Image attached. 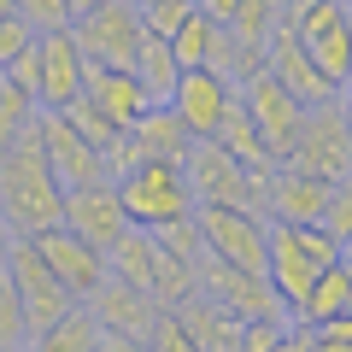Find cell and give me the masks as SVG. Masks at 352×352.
<instances>
[{
    "label": "cell",
    "instance_id": "39",
    "mask_svg": "<svg viewBox=\"0 0 352 352\" xmlns=\"http://www.w3.org/2000/svg\"><path fill=\"white\" fill-rule=\"evenodd\" d=\"M65 6H71V24H76V18H88L94 6H100V0H65Z\"/></svg>",
    "mask_w": 352,
    "mask_h": 352
},
{
    "label": "cell",
    "instance_id": "6",
    "mask_svg": "<svg viewBox=\"0 0 352 352\" xmlns=\"http://www.w3.org/2000/svg\"><path fill=\"white\" fill-rule=\"evenodd\" d=\"M282 164H294L300 176H317V182H346L352 170V129H346V100L311 106L300 124V141Z\"/></svg>",
    "mask_w": 352,
    "mask_h": 352
},
{
    "label": "cell",
    "instance_id": "35",
    "mask_svg": "<svg viewBox=\"0 0 352 352\" xmlns=\"http://www.w3.org/2000/svg\"><path fill=\"white\" fill-rule=\"evenodd\" d=\"M30 41H36V36H30L24 18H0V71H6V65H12L18 53L30 47Z\"/></svg>",
    "mask_w": 352,
    "mask_h": 352
},
{
    "label": "cell",
    "instance_id": "12",
    "mask_svg": "<svg viewBox=\"0 0 352 352\" xmlns=\"http://www.w3.org/2000/svg\"><path fill=\"white\" fill-rule=\"evenodd\" d=\"M59 223L71 229L76 241H88V247L106 252V247H112V241L129 229V217H124V200H118L112 182H88V188H65Z\"/></svg>",
    "mask_w": 352,
    "mask_h": 352
},
{
    "label": "cell",
    "instance_id": "21",
    "mask_svg": "<svg viewBox=\"0 0 352 352\" xmlns=\"http://www.w3.org/2000/svg\"><path fill=\"white\" fill-rule=\"evenodd\" d=\"M352 311V264H329V270H317V282L305 288V300L294 305V317L300 323H335V317Z\"/></svg>",
    "mask_w": 352,
    "mask_h": 352
},
{
    "label": "cell",
    "instance_id": "37",
    "mask_svg": "<svg viewBox=\"0 0 352 352\" xmlns=\"http://www.w3.org/2000/svg\"><path fill=\"white\" fill-rule=\"evenodd\" d=\"M100 352H147V340H135V335H100Z\"/></svg>",
    "mask_w": 352,
    "mask_h": 352
},
{
    "label": "cell",
    "instance_id": "41",
    "mask_svg": "<svg viewBox=\"0 0 352 352\" xmlns=\"http://www.w3.org/2000/svg\"><path fill=\"white\" fill-rule=\"evenodd\" d=\"M0 18H18V0H0Z\"/></svg>",
    "mask_w": 352,
    "mask_h": 352
},
{
    "label": "cell",
    "instance_id": "22",
    "mask_svg": "<svg viewBox=\"0 0 352 352\" xmlns=\"http://www.w3.org/2000/svg\"><path fill=\"white\" fill-rule=\"evenodd\" d=\"M129 76L147 88L153 106H164V100H170V88H176V76H182V65H176V53H170L164 36H141V53H135V65H129Z\"/></svg>",
    "mask_w": 352,
    "mask_h": 352
},
{
    "label": "cell",
    "instance_id": "36",
    "mask_svg": "<svg viewBox=\"0 0 352 352\" xmlns=\"http://www.w3.org/2000/svg\"><path fill=\"white\" fill-rule=\"evenodd\" d=\"M235 6H241V0H194V12H206L212 24H229V18H235Z\"/></svg>",
    "mask_w": 352,
    "mask_h": 352
},
{
    "label": "cell",
    "instance_id": "25",
    "mask_svg": "<svg viewBox=\"0 0 352 352\" xmlns=\"http://www.w3.org/2000/svg\"><path fill=\"white\" fill-rule=\"evenodd\" d=\"M30 352H100V323H94L82 305H71L53 329H41V335L30 340Z\"/></svg>",
    "mask_w": 352,
    "mask_h": 352
},
{
    "label": "cell",
    "instance_id": "4",
    "mask_svg": "<svg viewBox=\"0 0 352 352\" xmlns=\"http://www.w3.org/2000/svg\"><path fill=\"white\" fill-rule=\"evenodd\" d=\"M235 100H241V112L252 118V129H258V141H264V153H270V164H282L294 153V141H300V124H305V106L294 100L288 88L276 82V76L264 71H247L235 82Z\"/></svg>",
    "mask_w": 352,
    "mask_h": 352
},
{
    "label": "cell",
    "instance_id": "10",
    "mask_svg": "<svg viewBox=\"0 0 352 352\" xmlns=\"http://www.w3.org/2000/svg\"><path fill=\"white\" fill-rule=\"evenodd\" d=\"M264 71L276 76V82L288 88V94L305 106V112H311V106H329V100H346V88L329 82V76L317 71L311 53L300 47V36H294L288 24H276L270 36H264Z\"/></svg>",
    "mask_w": 352,
    "mask_h": 352
},
{
    "label": "cell",
    "instance_id": "31",
    "mask_svg": "<svg viewBox=\"0 0 352 352\" xmlns=\"http://www.w3.org/2000/svg\"><path fill=\"white\" fill-rule=\"evenodd\" d=\"M288 329L294 317H252V323H241V352H276Z\"/></svg>",
    "mask_w": 352,
    "mask_h": 352
},
{
    "label": "cell",
    "instance_id": "27",
    "mask_svg": "<svg viewBox=\"0 0 352 352\" xmlns=\"http://www.w3.org/2000/svg\"><path fill=\"white\" fill-rule=\"evenodd\" d=\"M36 112H41V106L30 100L24 88L0 76V153H6V147H12V141H18V135L30 129V118H36Z\"/></svg>",
    "mask_w": 352,
    "mask_h": 352
},
{
    "label": "cell",
    "instance_id": "8",
    "mask_svg": "<svg viewBox=\"0 0 352 352\" xmlns=\"http://www.w3.org/2000/svg\"><path fill=\"white\" fill-rule=\"evenodd\" d=\"M194 229H200V247L212 258L264 276V229H270V217L241 212V206H194Z\"/></svg>",
    "mask_w": 352,
    "mask_h": 352
},
{
    "label": "cell",
    "instance_id": "32",
    "mask_svg": "<svg viewBox=\"0 0 352 352\" xmlns=\"http://www.w3.org/2000/svg\"><path fill=\"white\" fill-rule=\"evenodd\" d=\"M317 223H323L335 241H352V194H346V182H335V194H329V206H323Z\"/></svg>",
    "mask_w": 352,
    "mask_h": 352
},
{
    "label": "cell",
    "instance_id": "40",
    "mask_svg": "<svg viewBox=\"0 0 352 352\" xmlns=\"http://www.w3.org/2000/svg\"><path fill=\"white\" fill-rule=\"evenodd\" d=\"M6 247H12V235H6V229H0V276H6Z\"/></svg>",
    "mask_w": 352,
    "mask_h": 352
},
{
    "label": "cell",
    "instance_id": "23",
    "mask_svg": "<svg viewBox=\"0 0 352 352\" xmlns=\"http://www.w3.org/2000/svg\"><path fill=\"white\" fill-rule=\"evenodd\" d=\"M212 141L229 153V159H241L247 170H270V153H264V141H258V129H252V118L241 112V100L223 106V118H217Z\"/></svg>",
    "mask_w": 352,
    "mask_h": 352
},
{
    "label": "cell",
    "instance_id": "24",
    "mask_svg": "<svg viewBox=\"0 0 352 352\" xmlns=\"http://www.w3.org/2000/svg\"><path fill=\"white\" fill-rule=\"evenodd\" d=\"M217 36H223V24H212L206 12H188L182 24H176V36H170L176 65H182V71H212V59H217Z\"/></svg>",
    "mask_w": 352,
    "mask_h": 352
},
{
    "label": "cell",
    "instance_id": "5",
    "mask_svg": "<svg viewBox=\"0 0 352 352\" xmlns=\"http://www.w3.org/2000/svg\"><path fill=\"white\" fill-rule=\"evenodd\" d=\"M141 12L129 6V0H100L88 18H76L71 24V41L76 53H82V65H94V71H129L141 53Z\"/></svg>",
    "mask_w": 352,
    "mask_h": 352
},
{
    "label": "cell",
    "instance_id": "9",
    "mask_svg": "<svg viewBox=\"0 0 352 352\" xmlns=\"http://www.w3.org/2000/svg\"><path fill=\"white\" fill-rule=\"evenodd\" d=\"M194 282H200L206 300H217L223 311H235L241 323H252V317H294L258 270H235V264L212 258V252H200V258H194Z\"/></svg>",
    "mask_w": 352,
    "mask_h": 352
},
{
    "label": "cell",
    "instance_id": "3",
    "mask_svg": "<svg viewBox=\"0 0 352 352\" xmlns=\"http://www.w3.org/2000/svg\"><path fill=\"white\" fill-rule=\"evenodd\" d=\"M118 200H124V217L135 229H159L176 223V217L194 212V194L182 182V164H129L124 176H112Z\"/></svg>",
    "mask_w": 352,
    "mask_h": 352
},
{
    "label": "cell",
    "instance_id": "38",
    "mask_svg": "<svg viewBox=\"0 0 352 352\" xmlns=\"http://www.w3.org/2000/svg\"><path fill=\"white\" fill-rule=\"evenodd\" d=\"M135 12H159V6H188V0H129Z\"/></svg>",
    "mask_w": 352,
    "mask_h": 352
},
{
    "label": "cell",
    "instance_id": "17",
    "mask_svg": "<svg viewBox=\"0 0 352 352\" xmlns=\"http://www.w3.org/2000/svg\"><path fill=\"white\" fill-rule=\"evenodd\" d=\"M82 311L100 323V335H135V340H147V329L159 323V305H153L141 288H129V282H112V276H106L100 288L82 300Z\"/></svg>",
    "mask_w": 352,
    "mask_h": 352
},
{
    "label": "cell",
    "instance_id": "2",
    "mask_svg": "<svg viewBox=\"0 0 352 352\" xmlns=\"http://www.w3.org/2000/svg\"><path fill=\"white\" fill-rule=\"evenodd\" d=\"M264 176L270 170H247L212 135L188 141V153H182V182H188L194 206H241V212L264 217Z\"/></svg>",
    "mask_w": 352,
    "mask_h": 352
},
{
    "label": "cell",
    "instance_id": "14",
    "mask_svg": "<svg viewBox=\"0 0 352 352\" xmlns=\"http://www.w3.org/2000/svg\"><path fill=\"white\" fill-rule=\"evenodd\" d=\"M36 59H41V82H36V106L41 112H65V106L82 94L88 65L76 53L71 30H53V36H36Z\"/></svg>",
    "mask_w": 352,
    "mask_h": 352
},
{
    "label": "cell",
    "instance_id": "26",
    "mask_svg": "<svg viewBox=\"0 0 352 352\" xmlns=\"http://www.w3.org/2000/svg\"><path fill=\"white\" fill-rule=\"evenodd\" d=\"M65 124H71V129H76V135H82L94 153H100V159L118 147V141H124V129H118V124H112V118H106L94 100H88V94H76V100L65 106Z\"/></svg>",
    "mask_w": 352,
    "mask_h": 352
},
{
    "label": "cell",
    "instance_id": "16",
    "mask_svg": "<svg viewBox=\"0 0 352 352\" xmlns=\"http://www.w3.org/2000/svg\"><path fill=\"white\" fill-rule=\"evenodd\" d=\"M329 194H335V182L300 176L294 164H270V176H264V217L270 223H317Z\"/></svg>",
    "mask_w": 352,
    "mask_h": 352
},
{
    "label": "cell",
    "instance_id": "13",
    "mask_svg": "<svg viewBox=\"0 0 352 352\" xmlns=\"http://www.w3.org/2000/svg\"><path fill=\"white\" fill-rule=\"evenodd\" d=\"M36 129H41V153H47L59 188H88V182H112L106 176V159L65 124V112H36Z\"/></svg>",
    "mask_w": 352,
    "mask_h": 352
},
{
    "label": "cell",
    "instance_id": "30",
    "mask_svg": "<svg viewBox=\"0 0 352 352\" xmlns=\"http://www.w3.org/2000/svg\"><path fill=\"white\" fill-rule=\"evenodd\" d=\"M18 18L30 24V36H53V30H71V6H65V0H18Z\"/></svg>",
    "mask_w": 352,
    "mask_h": 352
},
{
    "label": "cell",
    "instance_id": "1",
    "mask_svg": "<svg viewBox=\"0 0 352 352\" xmlns=\"http://www.w3.org/2000/svg\"><path fill=\"white\" fill-rule=\"evenodd\" d=\"M65 188L53 176L47 153H41V129L30 118V129L0 153V229L6 235H41L59 223Z\"/></svg>",
    "mask_w": 352,
    "mask_h": 352
},
{
    "label": "cell",
    "instance_id": "19",
    "mask_svg": "<svg viewBox=\"0 0 352 352\" xmlns=\"http://www.w3.org/2000/svg\"><path fill=\"white\" fill-rule=\"evenodd\" d=\"M82 94H88L94 106H100V112L112 118L118 129H129V124H135V118L153 106V100H147V88H141L129 71H94V65H88V82H82Z\"/></svg>",
    "mask_w": 352,
    "mask_h": 352
},
{
    "label": "cell",
    "instance_id": "34",
    "mask_svg": "<svg viewBox=\"0 0 352 352\" xmlns=\"http://www.w3.org/2000/svg\"><path fill=\"white\" fill-rule=\"evenodd\" d=\"M0 76H6V82H18V88H24V94H30V100H36V82H41V59H36V41H30V47L18 53V59L6 65V71H0Z\"/></svg>",
    "mask_w": 352,
    "mask_h": 352
},
{
    "label": "cell",
    "instance_id": "7",
    "mask_svg": "<svg viewBox=\"0 0 352 352\" xmlns=\"http://www.w3.org/2000/svg\"><path fill=\"white\" fill-rule=\"evenodd\" d=\"M6 282H12V294H18V305H24V329H30V340L41 335V329H53L65 311H71V294L59 288V276H53L47 264H41V252L30 247L24 235H12V247H6Z\"/></svg>",
    "mask_w": 352,
    "mask_h": 352
},
{
    "label": "cell",
    "instance_id": "15",
    "mask_svg": "<svg viewBox=\"0 0 352 352\" xmlns=\"http://www.w3.org/2000/svg\"><path fill=\"white\" fill-rule=\"evenodd\" d=\"M229 100H235V82H229V76H217V71H182L164 106L176 112V124L200 141V135H212V129H217V118H223Z\"/></svg>",
    "mask_w": 352,
    "mask_h": 352
},
{
    "label": "cell",
    "instance_id": "29",
    "mask_svg": "<svg viewBox=\"0 0 352 352\" xmlns=\"http://www.w3.org/2000/svg\"><path fill=\"white\" fill-rule=\"evenodd\" d=\"M30 346V329H24V305H18L12 282L0 276V352H24Z\"/></svg>",
    "mask_w": 352,
    "mask_h": 352
},
{
    "label": "cell",
    "instance_id": "20",
    "mask_svg": "<svg viewBox=\"0 0 352 352\" xmlns=\"http://www.w3.org/2000/svg\"><path fill=\"white\" fill-rule=\"evenodd\" d=\"M153 264H159V241H153L147 229H135V223L106 247V276L129 282V288H141V294L153 288Z\"/></svg>",
    "mask_w": 352,
    "mask_h": 352
},
{
    "label": "cell",
    "instance_id": "28",
    "mask_svg": "<svg viewBox=\"0 0 352 352\" xmlns=\"http://www.w3.org/2000/svg\"><path fill=\"white\" fill-rule=\"evenodd\" d=\"M147 235L159 241V252H170V258H188V264L206 252V247H200V229H194V212H188V217H176V223H159V229H147Z\"/></svg>",
    "mask_w": 352,
    "mask_h": 352
},
{
    "label": "cell",
    "instance_id": "33",
    "mask_svg": "<svg viewBox=\"0 0 352 352\" xmlns=\"http://www.w3.org/2000/svg\"><path fill=\"white\" fill-rule=\"evenodd\" d=\"M147 352H194V340H188V329L176 323L170 311H159V323L147 329Z\"/></svg>",
    "mask_w": 352,
    "mask_h": 352
},
{
    "label": "cell",
    "instance_id": "11",
    "mask_svg": "<svg viewBox=\"0 0 352 352\" xmlns=\"http://www.w3.org/2000/svg\"><path fill=\"white\" fill-rule=\"evenodd\" d=\"M24 241L41 252V264H47L53 276H59V288L71 294L76 305H82L88 294H94V288L106 282V252H100V247H88V241H76L65 223L41 229V235H24Z\"/></svg>",
    "mask_w": 352,
    "mask_h": 352
},
{
    "label": "cell",
    "instance_id": "18",
    "mask_svg": "<svg viewBox=\"0 0 352 352\" xmlns=\"http://www.w3.org/2000/svg\"><path fill=\"white\" fill-rule=\"evenodd\" d=\"M170 317L188 329L194 352H241V317H235V311H223L217 300H206V294L182 300Z\"/></svg>",
    "mask_w": 352,
    "mask_h": 352
}]
</instances>
